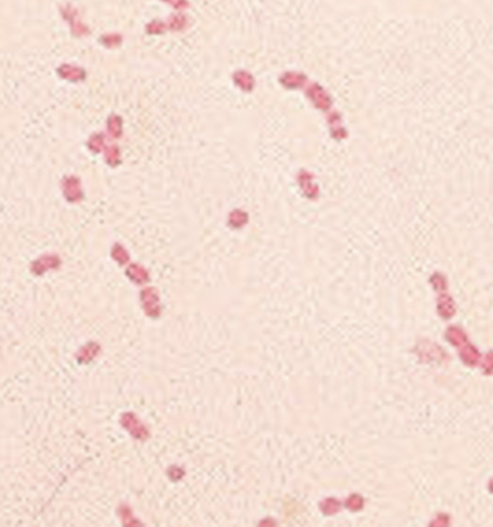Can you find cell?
I'll use <instances>...</instances> for the list:
<instances>
[{"label":"cell","instance_id":"cell-1","mask_svg":"<svg viewBox=\"0 0 493 527\" xmlns=\"http://www.w3.org/2000/svg\"><path fill=\"white\" fill-rule=\"evenodd\" d=\"M121 427L125 429L130 435H131L134 440H138V441H147L152 434L149 428L138 419V416L132 411H127V413H122L121 414Z\"/></svg>","mask_w":493,"mask_h":527},{"label":"cell","instance_id":"cell-2","mask_svg":"<svg viewBox=\"0 0 493 527\" xmlns=\"http://www.w3.org/2000/svg\"><path fill=\"white\" fill-rule=\"evenodd\" d=\"M140 303L143 307V312L146 313V317L152 318V320H158L161 317L162 307H161V298H159V291L155 287H144L140 291Z\"/></svg>","mask_w":493,"mask_h":527},{"label":"cell","instance_id":"cell-3","mask_svg":"<svg viewBox=\"0 0 493 527\" xmlns=\"http://www.w3.org/2000/svg\"><path fill=\"white\" fill-rule=\"evenodd\" d=\"M63 195L67 202L70 203H77L83 199V190H82V183L77 175H67L64 177L63 183Z\"/></svg>","mask_w":493,"mask_h":527},{"label":"cell","instance_id":"cell-4","mask_svg":"<svg viewBox=\"0 0 493 527\" xmlns=\"http://www.w3.org/2000/svg\"><path fill=\"white\" fill-rule=\"evenodd\" d=\"M61 266V259L58 254H43L39 259H36L32 266H30V272L36 275V276H42L45 275L48 270H55Z\"/></svg>","mask_w":493,"mask_h":527},{"label":"cell","instance_id":"cell-5","mask_svg":"<svg viewBox=\"0 0 493 527\" xmlns=\"http://www.w3.org/2000/svg\"><path fill=\"white\" fill-rule=\"evenodd\" d=\"M101 352V345L98 342H88L76 352V361L79 364L92 363Z\"/></svg>","mask_w":493,"mask_h":527},{"label":"cell","instance_id":"cell-6","mask_svg":"<svg viewBox=\"0 0 493 527\" xmlns=\"http://www.w3.org/2000/svg\"><path fill=\"white\" fill-rule=\"evenodd\" d=\"M125 275L128 276V279L131 282L137 284V285H146L150 281V275H149L147 269L140 263L130 264L125 270Z\"/></svg>","mask_w":493,"mask_h":527},{"label":"cell","instance_id":"cell-7","mask_svg":"<svg viewBox=\"0 0 493 527\" xmlns=\"http://www.w3.org/2000/svg\"><path fill=\"white\" fill-rule=\"evenodd\" d=\"M233 82L239 89H242L245 92H251L256 86L254 76L247 70H236L233 73Z\"/></svg>","mask_w":493,"mask_h":527},{"label":"cell","instance_id":"cell-8","mask_svg":"<svg viewBox=\"0 0 493 527\" xmlns=\"http://www.w3.org/2000/svg\"><path fill=\"white\" fill-rule=\"evenodd\" d=\"M58 76L61 79H66L68 82H82L86 77V73L83 68L77 66H71V64H64V66L58 67Z\"/></svg>","mask_w":493,"mask_h":527},{"label":"cell","instance_id":"cell-9","mask_svg":"<svg viewBox=\"0 0 493 527\" xmlns=\"http://www.w3.org/2000/svg\"><path fill=\"white\" fill-rule=\"evenodd\" d=\"M118 515L122 521L124 526H141L140 520H137L134 517V512H132L131 506L128 503H121L118 506Z\"/></svg>","mask_w":493,"mask_h":527},{"label":"cell","instance_id":"cell-10","mask_svg":"<svg viewBox=\"0 0 493 527\" xmlns=\"http://www.w3.org/2000/svg\"><path fill=\"white\" fill-rule=\"evenodd\" d=\"M247 223H248V213L247 211L239 209V208L230 211L229 217H228V225L232 229H241Z\"/></svg>","mask_w":493,"mask_h":527},{"label":"cell","instance_id":"cell-11","mask_svg":"<svg viewBox=\"0 0 493 527\" xmlns=\"http://www.w3.org/2000/svg\"><path fill=\"white\" fill-rule=\"evenodd\" d=\"M110 256H112V259L119 264V266H124V264H127L130 262V253H128L127 248H125L122 244H119V242H116V244L112 247Z\"/></svg>","mask_w":493,"mask_h":527},{"label":"cell","instance_id":"cell-12","mask_svg":"<svg viewBox=\"0 0 493 527\" xmlns=\"http://www.w3.org/2000/svg\"><path fill=\"white\" fill-rule=\"evenodd\" d=\"M305 80V76L303 74H299V73H294V71H287L281 76L279 82L282 83V86L285 88H299L302 85V82Z\"/></svg>","mask_w":493,"mask_h":527},{"label":"cell","instance_id":"cell-13","mask_svg":"<svg viewBox=\"0 0 493 527\" xmlns=\"http://www.w3.org/2000/svg\"><path fill=\"white\" fill-rule=\"evenodd\" d=\"M122 127H124V122H122L121 116L113 115V116L109 118V121H107V132L113 138H119L122 135Z\"/></svg>","mask_w":493,"mask_h":527},{"label":"cell","instance_id":"cell-14","mask_svg":"<svg viewBox=\"0 0 493 527\" xmlns=\"http://www.w3.org/2000/svg\"><path fill=\"white\" fill-rule=\"evenodd\" d=\"M187 27V18L184 14H174L169 17L168 20V29L174 30V32H183Z\"/></svg>","mask_w":493,"mask_h":527},{"label":"cell","instance_id":"cell-15","mask_svg":"<svg viewBox=\"0 0 493 527\" xmlns=\"http://www.w3.org/2000/svg\"><path fill=\"white\" fill-rule=\"evenodd\" d=\"M121 150L116 144H112L106 149V162L110 166H118L121 164Z\"/></svg>","mask_w":493,"mask_h":527},{"label":"cell","instance_id":"cell-16","mask_svg":"<svg viewBox=\"0 0 493 527\" xmlns=\"http://www.w3.org/2000/svg\"><path fill=\"white\" fill-rule=\"evenodd\" d=\"M104 143H106V140H104V135L103 134H92L91 137H89V140H88V147H89V150L91 152H94V153H98V152H101L103 150V147H104Z\"/></svg>","mask_w":493,"mask_h":527},{"label":"cell","instance_id":"cell-17","mask_svg":"<svg viewBox=\"0 0 493 527\" xmlns=\"http://www.w3.org/2000/svg\"><path fill=\"white\" fill-rule=\"evenodd\" d=\"M122 40H124L122 34L118 33L103 34V37H101V43H103L106 48H118V46L122 43Z\"/></svg>","mask_w":493,"mask_h":527},{"label":"cell","instance_id":"cell-18","mask_svg":"<svg viewBox=\"0 0 493 527\" xmlns=\"http://www.w3.org/2000/svg\"><path fill=\"white\" fill-rule=\"evenodd\" d=\"M146 32L149 34H164L166 32V26L161 20H153L146 26Z\"/></svg>","mask_w":493,"mask_h":527},{"label":"cell","instance_id":"cell-19","mask_svg":"<svg viewBox=\"0 0 493 527\" xmlns=\"http://www.w3.org/2000/svg\"><path fill=\"white\" fill-rule=\"evenodd\" d=\"M166 474H168V478L171 480V481H180L183 477H184V469L183 468H180V466H177V465H172V466H169L168 468V471H166Z\"/></svg>","mask_w":493,"mask_h":527},{"label":"cell","instance_id":"cell-20","mask_svg":"<svg viewBox=\"0 0 493 527\" xmlns=\"http://www.w3.org/2000/svg\"><path fill=\"white\" fill-rule=\"evenodd\" d=\"M321 509H323L324 514H334L339 509V502L336 499H333V497H329V499H326L321 503Z\"/></svg>","mask_w":493,"mask_h":527},{"label":"cell","instance_id":"cell-21","mask_svg":"<svg viewBox=\"0 0 493 527\" xmlns=\"http://www.w3.org/2000/svg\"><path fill=\"white\" fill-rule=\"evenodd\" d=\"M165 3H169L171 6H174L175 9H186L189 6V3L186 0H164Z\"/></svg>","mask_w":493,"mask_h":527}]
</instances>
